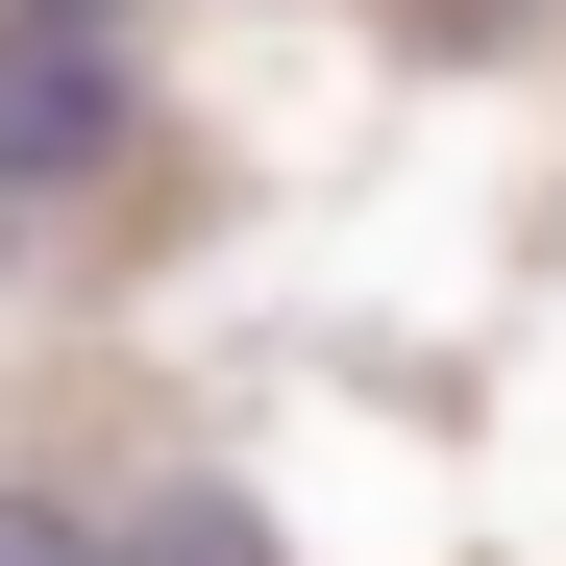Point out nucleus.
<instances>
[{
  "mask_svg": "<svg viewBox=\"0 0 566 566\" xmlns=\"http://www.w3.org/2000/svg\"><path fill=\"white\" fill-rule=\"evenodd\" d=\"M0 566H99V517H74V493H0Z\"/></svg>",
  "mask_w": 566,
  "mask_h": 566,
  "instance_id": "3",
  "label": "nucleus"
},
{
  "mask_svg": "<svg viewBox=\"0 0 566 566\" xmlns=\"http://www.w3.org/2000/svg\"><path fill=\"white\" fill-rule=\"evenodd\" d=\"M25 25H148V0H25Z\"/></svg>",
  "mask_w": 566,
  "mask_h": 566,
  "instance_id": "4",
  "label": "nucleus"
},
{
  "mask_svg": "<svg viewBox=\"0 0 566 566\" xmlns=\"http://www.w3.org/2000/svg\"><path fill=\"white\" fill-rule=\"evenodd\" d=\"M124 172V25H25V0H0V198H99Z\"/></svg>",
  "mask_w": 566,
  "mask_h": 566,
  "instance_id": "1",
  "label": "nucleus"
},
{
  "mask_svg": "<svg viewBox=\"0 0 566 566\" xmlns=\"http://www.w3.org/2000/svg\"><path fill=\"white\" fill-rule=\"evenodd\" d=\"M99 566H296V542H271V517L222 493V468H148V493L99 517Z\"/></svg>",
  "mask_w": 566,
  "mask_h": 566,
  "instance_id": "2",
  "label": "nucleus"
},
{
  "mask_svg": "<svg viewBox=\"0 0 566 566\" xmlns=\"http://www.w3.org/2000/svg\"><path fill=\"white\" fill-rule=\"evenodd\" d=\"M25 247H50V222H25V198H0V296H25Z\"/></svg>",
  "mask_w": 566,
  "mask_h": 566,
  "instance_id": "5",
  "label": "nucleus"
},
{
  "mask_svg": "<svg viewBox=\"0 0 566 566\" xmlns=\"http://www.w3.org/2000/svg\"><path fill=\"white\" fill-rule=\"evenodd\" d=\"M443 25H517V0H443Z\"/></svg>",
  "mask_w": 566,
  "mask_h": 566,
  "instance_id": "6",
  "label": "nucleus"
}]
</instances>
